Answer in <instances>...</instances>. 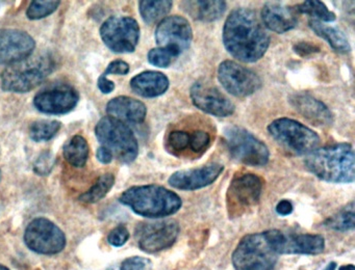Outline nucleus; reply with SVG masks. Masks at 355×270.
I'll list each match as a JSON object with an SVG mask.
<instances>
[{
  "label": "nucleus",
  "instance_id": "nucleus-47",
  "mask_svg": "<svg viewBox=\"0 0 355 270\" xmlns=\"http://www.w3.org/2000/svg\"><path fill=\"white\" fill-rule=\"evenodd\" d=\"M0 182H1V170H0Z\"/></svg>",
  "mask_w": 355,
  "mask_h": 270
},
{
  "label": "nucleus",
  "instance_id": "nucleus-45",
  "mask_svg": "<svg viewBox=\"0 0 355 270\" xmlns=\"http://www.w3.org/2000/svg\"><path fill=\"white\" fill-rule=\"evenodd\" d=\"M338 270H355V267L352 264H348V265L340 266Z\"/></svg>",
  "mask_w": 355,
  "mask_h": 270
},
{
  "label": "nucleus",
  "instance_id": "nucleus-1",
  "mask_svg": "<svg viewBox=\"0 0 355 270\" xmlns=\"http://www.w3.org/2000/svg\"><path fill=\"white\" fill-rule=\"evenodd\" d=\"M224 47L230 55L243 62H255L263 57L270 46V35L250 8H234L223 26Z\"/></svg>",
  "mask_w": 355,
  "mask_h": 270
},
{
  "label": "nucleus",
  "instance_id": "nucleus-26",
  "mask_svg": "<svg viewBox=\"0 0 355 270\" xmlns=\"http://www.w3.org/2000/svg\"><path fill=\"white\" fill-rule=\"evenodd\" d=\"M64 157L74 168L86 165L90 153L88 141L80 135L71 137L63 147Z\"/></svg>",
  "mask_w": 355,
  "mask_h": 270
},
{
  "label": "nucleus",
  "instance_id": "nucleus-39",
  "mask_svg": "<svg viewBox=\"0 0 355 270\" xmlns=\"http://www.w3.org/2000/svg\"><path fill=\"white\" fill-rule=\"evenodd\" d=\"M130 66L128 62L122 60H116L114 62H110L107 68L105 69L103 75H126L130 72Z\"/></svg>",
  "mask_w": 355,
  "mask_h": 270
},
{
  "label": "nucleus",
  "instance_id": "nucleus-37",
  "mask_svg": "<svg viewBox=\"0 0 355 270\" xmlns=\"http://www.w3.org/2000/svg\"><path fill=\"white\" fill-rule=\"evenodd\" d=\"M53 166H55V156L51 152H43L35 162L34 172L40 176H47L53 172Z\"/></svg>",
  "mask_w": 355,
  "mask_h": 270
},
{
  "label": "nucleus",
  "instance_id": "nucleus-33",
  "mask_svg": "<svg viewBox=\"0 0 355 270\" xmlns=\"http://www.w3.org/2000/svg\"><path fill=\"white\" fill-rule=\"evenodd\" d=\"M182 54L175 47L153 48L147 54L148 62L157 68H168Z\"/></svg>",
  "mask_w": 355,
  "mask_h": 270
},
{
  "label": "nucleus",
  "instance_id": "nucleus-10",
  "mask_svg": "<svg viewBox=\"0 0 355 270\" xmlns=\"http://www.w3.org/2000/svg\"><path fill=\"white\" fill-rule=\"evenodd\" d=\"M26 246L40 255H57L66 247L67 239L65 233L49 218L33 219L24 232Z\"/></svg>",
  "mask_w": 355,
  "mask_h": 270
},
{
  "label": "nucleus",
  "instance_id": "nucleus-7",
  "mask_svg": "<svg viewBox=\"0 0 355 270\" xmlns=\"http://www.w3.org/2000/svg\"><path fill=\"white\" fill-rule=\"evenodd\" d=\"M277 260L263 232L243 237L232 253L236 270H274Z\"/></svg>",
  "mask_w": 355,
  "mask_h": 270
},
{
  "label": "nucleus",
  "instance_id": "nucleus-24",
  "mask_svg": "<svg viewBox=\"0 0 355 270\" xmlns=\"http://www.w3.org/2000/svg\"><path fill=\"white\" fill-rule=\"evenodd\" d=\"M182 8L195 20L201 21V22H214L223 16L227 8V3L222 0H215V1L197 0V1L182 2Z\"/></svg>",
  "mask_w": 355,
  "mask_h": 270
},
{
  "label": "nucleus",
  "instance_id": "nucleus-22",
  "mask_svg": "<svg viewBox=\"0 0 355 270\" xmlns=\"http://www.w3.org/2000/svg\"><path fill=\"white\" fill-rule=\"evenodd\" d=\"M107 112L109 116L117 118L121 122L141 124L147 116V107L140 100L120 96L114 98L107 103Z\"/></svg>",
  "mask_w": 355,
  "mask_h": 270
},
{
  "label": "nucleus",
  "instance_id": "nucleus-14",
  "mask_svg": "<svg viewBox=\"0 0 355 270\" xmlns=\"http://www.w3.org/2000/svg\"><path fill=\"white\" fill-rule=\"evenodd\" d=\"M217 76L222 87L234 97H248L263 87L257 73L234 60L222 62L218 66Z\"/></svg>",
  "mask_w": 355,
  "mask_h": 270
},
{
  "label": "nucleus",
  "instance_id": "nucleus-19",
  "mask_svg": "<svg viewBox=\"0 0 355 270\" xmlns=\"http://www.w3.org/2000/svg\"><path fill=\"white\" fill-rule=\"evenodd\" d=\"M36 43L32 35L17 29H0V64H11L32 55Z\"/></svg>",
  "mask_w": 355,
  "mask_h": 270
},
{
  "label": "nucleus",
  "instance_id": "nucleus-40",
  "mask_svg": "<svg viewBox=\"0 0 355 270\" xmlns=\"http://www.w3.org/2000/svg\"><path fill=\"white\" fill-rule=\"evenodd\" d=\"M293 49H294L295 53L298 54L301 57L318 53L321 50L319 46L315 45V44L309 43V42H299L296 45H294Z\"/></svg>",
  "mask_w": 355,
  "mask_h": 270
},
{
  "label": "nucleus",
  "instance_id": "nucleus-2",
  "mask_svg": "<svg viewBox=\"0 0 355 270\" xmlns=\"http://www.w3.org/2000/svg\"><path fill=\"white\" fill-rule=\"evenodd\" d=\"M304 165L311 174L325 182L347 184L355 179L354 151L350 143L318 147L306 155Z\"/></svg>",
  "mask_w": 355,
  "mask_h": 270
},
{
  "label": "nucleus",
  "instance_id": "nucleus-43",
  "mask_svg": "<svg viewBox=\"0 0 355 270\" xmlns=\"http://www.w3.org/2000/svg\"><path fill=\"white\" fill-rule=\"evenodd\" d=\"M96 157L101 163L109 164L113 160L114 156L107 147H101L97 150Z\"/></svg>",
  "mask_w": 355,
  "mask_h": 270
},
{
  "label": "nucleus",
  "instance_id": "nucleus-21",
  "mask_svg": "<svg viewBox=\"0 0 355 270\" xmlns=\"http://www.w3.org/2000/svg\"><path fill=\"white\" fill-rule=\"evenodd\" d=\"M261 20L269 30L288 33L298 24V12L296 8L279 2H267L261 10Z\"/></svg>",
  "mask_w": 355,
  "mask_h": 270
},
{
  "label": "nucleus",
  "instance_id": "nucleus-36",
  "mask_svg": "<svg viewBox=\"0 0 355 270\" xmlns=\"http://www.w3.org/2000/svg\"><path fill=\"white\" fill-rule=\"evenodd\" d=\"M151 264L150 261L146 258L139 257V255H135V257L128 258V259L123 260L120 262L119 264L112 266L107 270H150Z\"/></svg>",
  "mask_w": 355,
  "mask_h": 270
},
{
  "label": "nucleus",
  "instance_id": "nucleus-15",
  "mask_svg": "<svg viewBox=\"0 0 355 270\" xmlns=\"http://www.w3.org/2000/svg\"><path fill=\"white\" fill-rule=\"evenodd\" d=\"M80 95L69 84H55L46 87L35 96L34 105L46 114H65L78 105Z\"/></svg>",
  "mask_w": 355,
  "mask_h": 270
},
{
  "label": "nucleus",
  "instance_id": "nucleus-17",
  "mask_svg": "<svg viewBox=\"0 0 355 270\" xmlns=\"http://www.w3.org/2000/svg\"><path fill=\"white\" fill-rule=\"evenodd\" d=\"M155 37L159 47H175L182 53L192 44V26L184 17L168 16L159 21Z\"/></svg>",
  "mask_w": 355,
  "mask_h": 270
},
{
  "label": "nucleus",
  "instance_id": "nucleus-6",
  "mask_svg": "<svg viewBox=\"0 0 355 270\" xmlns=\"http://www.w3.org/2000/svg\"><path fill=\"white\" fill-rule=\"evenodd\" d=\"M95 134L103 147H107L119 161L132 163L138 157V141L125 123L105 116L97 123Z\"/></svg>",
  "mask_w": 355,
  "mask_h": 270
},
{
  "label": "nucleus",
  "instance_id": "nucleus-42",
  "mask_svg": "<svg viewBox=\"0 0 355 270\" xmlns=\"http://www.w3.org/2000/svg\"><path fill=\"white\" fill-rule=\"evenodd\" d=\"M275 209L279 215L288 216L292 213L294 207H293L292 201H288V199H282L276 205Z\"/></svg>",
  "mask_w": 355,
  "mask_h": 270
},
{
  "label": "nucleus",
  "instance_id": "nucleus-3",
  "mask_svg": "<svg viewBox=\"0 0 355 270\" xmlns=\"http://www.w3.org/2000/svg\"><path fill=\"white\" fill-rule=\"evenodd\" d=\"M119 201L135 213L147 218L167 217L182 206L178 193L155 184L130 187L122 193Z\"/></svg>",
  "mask_w": 355,
  "mask_h": 270
},
{
  "label": "nucleus",
  "instance_id": "nucleus-28",
  "mask_svg": "<svg viewBox=\"0 0 355 270\" xmlns=\"http://www.w3.org/2000/svg\"><path fill=\"white\" fill-rule=\"evenodd\" d=\"M354 201H350L348 205L328 217L324 222V226L338 232H349L354 230L355 226Z\"/></svg>",
  "mask_w": 355,
  "mask_h": 270
},
{
  "label": "nucleus",
  "instance_id": "nucleus-5",
  "mask_svg": "<svg viewBox=\"0 0 355 270\" xmlns=\"http://www.w3.org/2000/svg\"><path fill=\"white\" fill-rule=\"evenodd\" d=\"M270 136L293 155H309L319 147V134L298 120L288 118H276L268 126Z\"/></svg>",
  "mask_w": 355,
  "mask_h": 270
},
{
  "label": "nucleus",
  "instance_id": "nucleus-9",
  "mask_svg": "<svg viewBox=\"0 0 355 270\" xmlns=\"http://www.w3.org/2000/svg\"><path fill=\"white\" fill-rule=\"evenodd\" d=\"M263 187V179L257 174H236L226 193V208L230 218L240 217L254 208L261 199Z\"/></svg>",
  "mask_w": 355,
  "mask_h": 270
},
{
  "label": "nucleus",
  "instance_id": "nucleus-23",
  "mask_svg": "<svg viewBox=\"0 0 355 270\" xmlns=\"http://www.w3.org/2000/svg\"><path fill=\"white\" fill-rule=\"evenodd\" d=\"M169 78L157 71H145L130 80L132 91L140 97L157 98L164 95L169 89Z\"/></svg>",
  "mask_w": 355,
  "mask_h": 270
},
{
  "label": "nucleus",
  "instance_id": "nucleus-4",
  "mask_svg": "<svg viewBox=\"0 0 355 270\" xmlns=\"http://www.w3.org/2000/svg\"><path fill=\"white\" fill-rule=\"evenodd\" d=\"M57 68V60L49 52L30 55L9 64L0 75V85L5 91L24 93L33 91Z\"/></svg>",
  "mask_w": 355,
  "mask_h": 270
},
{
  "label": "nucleus",
  "instance_id": "nucleus-34",
  "mask_svg": "<svg viewBox=\"0 0 355 270\" xmlns=\"http://www.w3.org/2000/svg\"><path fill=\"white\" fill-rule=\"evenodd\" d=\"M211 143V135L209 131L203 129L190 131V145H189V153L191 155L200 157L205 153Z\"/></svg>",
  "mask_w": 355,
  "mask_h": 270
},
{
  "label": "nucleus",
  "instance_id": "nucleus-32",
  "mask_svg": "<svg viewBox=\"0 0 355 270\" xmlns=\"http://www.w3.org/2000/svg\"><path fill=\"white\" fill-rule=\"evenodd\" d=\"M60 129L61 123L58 120H36L31 125L30 136L36 143L49 141L59 133Z\"/></svg>",
  "mask_w": 355,
  "mask_h": 270
},
{
  "label": "nucleus",
  "instance_id": "nucleus-11",
  "mask_svg": "<svg viewBox=\"0 0 355 270\" xmlns=\"http://www.w3.org/2000/svg\"><path fill=\"white\" fill-rule=\"evenodd\" d=\"M263 233L277 255H320L325 249V239L321 235L296 234L277 228Z\"/></svg>",
  "mask_w": 355,
  "mask_h": 270
},
{
  "label": "nucleus",
  "instance_id": "nucleus-30",
  "mask_svg": "<svg viewBox=\"0 0 355 270\" xmlns=\"http://www.w3.org/2000/svg\"><path fill=\"white\" fill-rule=\"evenodd\" d=\"M298 14H305L311 17L313 20L320 21V22H334L336 21V16L334 12L328 10L325 3L318 0H307L296 6Z\"/></svg>",
  "mask_w": 355,
  "mask_h": 270
},
{
  "label": "nucleus",
  "instance_id": "nucleus-29",
  "mask_svg": "<svg viewBox=\"0 0 355 270\" xmlns=\"http://www.w3.org/2000/svg\"><path fill=\"white\" fill-rule=\"evenodd\" d=\"M114 184H115V176L113 174L107 172L103 174L97 179L96 183L88 191L78 197V199L85 204L97 203L111 191Z\"/></svg>",
  "mask_w": 355,
  "mask_h": 270
},
{
  "label": "nucleus",
  "instance_id": "nucleus-25",
  "mask_svg": "<svg viewBox=\"0 0 355 270\" xmlns=\"http://www.w3.org/2000/svg\"><path fill=\"white\" fill-rule=\"evenodd\" d=\"M309 25L318 37L325 39L330 47L338 53L347 54L351 51L350 43L340 29L313 19H309Z\"/></svg>",
  "mask_w": 355,
  "mask_h": 270
},
{
  "label": "nucleus",
  "instance_id": "nucleus-46",
  "mask_svg": "<svg viewBox=\"0 0 355 270\" xmlns=\"http://www.w3.org/2000/svg\"><path fill=\"white\" fill-rule=\"evenodd\" d=\"M0 270H10L7 266L3 265V264H0Z\"/></svg>",
  "mask_w": 355,
  "mask_h": 270
},
{
  "label": "nucleus",
  "instance_id": "nucleus-18",
  "mask_svg": "<svg viewBox=\"0 0 355 270\" xmlns=\"http://www.w3.org/2000/svg\"><path fill=\"white\" fill-rule=\"evenodd\" d=\"M223 170V164L211 162L200 168L178 170L169 177L168 183L170 186L180 190H197L213 184L221 176Z\"/></svg>",
  "mask_w": 355,
  "mask_h": 270
},
{
  "label": "nucleus",
  "instance_id": "nucleus-12",
  "mask_svg": "<svg viewBox=\"0 0 355 270\" xmlns=\"http://www.w3.org/2000/svg\"><path fill=\"white\" fill-rule=\"evenodd\" d=\"M101 37L115 53H132L140 41V26L132 17H111L101 25Z\"/></svg>",
  "mask_w": 355,
  "mask_h": 270
},
{
  "label": "nucleus",
  "instance_id": "nucleus-27",
  "mask_svg": "<svg viewBox=\"0 0 355 270\" xmlns=\"http://www.w3.org/2000/svg\"><path fill=\"white\" fill-rule=\"evenodd\" d=\"M173 8V2L170 0H143L139 2V10L141 17L147 24L151 25L157 23V21L163 20L168 14L171 12Z\"/></svg>",
  "mask_w": 355,
  "mask_h": 270
},
{
  "label": "nucleus",
  "instance_id": "nucleus-44",
  "mask_svg": "<svg viewBox=\"0 0 355 270\" xmlns=\"http://www.w3.org/2000/svg\"><path fill=\"white\" fill-rule=\"evenodd\" d=\"M336 262H330L329 264H328L327 266H326L325 268H324L323 270H336Z\"/></svg>",
  "mask_w": 355,
  "mask_h": 270
},
{
  "label": "nucleus",
  "instance_id": "nucleus-35",
  "mask_svg": "<svg viewBox=\"0 0 355 270\" xmlns=\"http://www.w3.org/2000/svg\"><path fill=\"white\" fill-rule=\"evenodd\" d=\"M60 4V1H32L26 10V16L31 20H40L53 14Z\"/></svg>",
  "mask_w": 355,
  "mask_h": 270
},
{
  "label": "nucleus",
  "instance_id": "nucleus-31",
  "mask_svg": "<svg viewBox=\"0 0 355 270\" xmlns=\"http://www.w3.org/2000/svg\"><path fill=\"white\" fill-rule=\"evenodd\" d=\"M190 145V131L174 129L169 131L166 137V149L176 157L189 155Z\"/></svg>",
  "mask_w": 355,
  "mask_h": 270
},
{
  "label": "nucleus",
  "instance_id": "nucleus-16",
  "mask_svg": "<svg viewBox=\"0 0 355 270\" xmlns=\"http://www.w3.org/2000/svg\"><path fill=\"white\" fill-rule=\"evenodd\" d=\"M190 97L193 104L201 111L218 118H227L232 116L236 106L217 87L207 83L196 81L191 87Z\"/></svg>",
  "mask_w": 355,
  "mask_h": 270
},
{
  "label": "nucleus",
  "instance_id": "nucleus-13",
  "mask_svg": "<svg viewBox=\"0 0 355 270\" xmlns=\"http://www.w3.org/2000/svg\"><path fill=\"white\" fill-rule=\"evenodd\" d=\"M180 228L173 219L141 222L137 226L136 236L138 246L147 253H159L169 249L178 240Z\"/></svg>",
  "mask_w": 355,
  "mask_h": 270
},
{
  "label": "nucleus",
  "instance_id": "nucleus-41",
  "mask_svg": "<svg viewBox=\"0 0 355 270\" xmlns=\"http://www.w3.org/2000/svg\"><path fill=\"white\" fill-rule=\"evenodd\" d=\"M97 85H98V89H101V93H111L115 89V83L107 79L105 75H101L99 77Z\"/></svg>",
  "mask_w": 355,
  "mask_h": 270
},
{
  "label": "nucleus",
  "instance_id": "nucleus-20",
  "mask_svg": "<svg viewBox=\"0 0 355 270\" xmlns=\"http://www.w3.org/2000/svg\"><path fill=\"white\" fill-rule=\"evenodd\" d=\"M288 103L315 126L328 127L334 123V116L327 105L309 93H293L288 97Z\"/></svg>",
  "mask_w": 355,
  "mask_h": 270
},
{
  "label": "nucleus",
  "instance_id": "nucleus-8",
  "mask_svg": "<svg viewBox=\"0 0 355 270\" xmlns=\"http://www.w3.org/2000/svg\"><path fill=\"white\" fill-rule=\"evenodd\" d=\"M226 147L232 158L248 166L261 168L269 162L267 145L254 134L239 126H227L223 131Z\"/></svg>",
  "mask_w": 355,
  "mask_h": 270
},
{
  "label": "nucleus",
  "instance_id": "nucleus-38",
  "mask_svg": "<svg viewBox=\"0 0 355 270\" xmlns=\"http://www.w3.org/2000/svg\"><path fill=\"white\" fill-rule=\"evenodd\" d=\"M130 232H128V228L125 226H118L115 228L110 232L109 236H107V242L112 245V246L121 247L128 242L130 239Z\"/></svg>",
  "mask_w": 355,
  "mask_h": 270
}]
</instances>
